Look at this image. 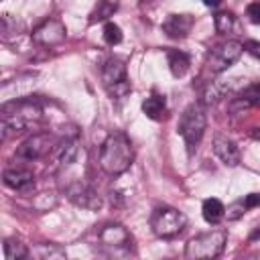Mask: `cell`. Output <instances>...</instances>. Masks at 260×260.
<instances>
[{"label":"cell","mask_w":260,"mask_h":260,"mask_svg":"<svg viewBox=\"0 0 260 260\" xmlns=\"http://www.w3.org/2000/svg\"><path fill=\"white\" fill-rule=\"evenodd\" d=\"M205 6H209V8H217L219 4H221V0H201Z\"/></svg>","instance_id":"31"},{"label":"cell","mask_w":260,"mask_h":260,"mask_svg":"<svg viewBox=\"0 0 260 260\" xmlns=\"http://www.w3.org/2000/svg\"><path fill=\"white\" fill-rule=\"evenodd\" d=\"M228 242V234L223 230H211L193 236L185 244V256L191 260H211L217 258Z\"/></svg>","instance_id":"4"},{"label":"cell","mask_w":260,"mask_h":260,"mask_svg":"<svg viewBox=\"0 0 260 260\" xmlns=\"http://www.w3.org/2000/svg\"><path fill=\"white\" fill-rule=\"evenodd\" d=\"M134 162V146L124 132H110L100 146V167L116 177L126 173Z\"/></svg>","instance_id":"2"},{"label":"cell","mask_w":260,"mask_h":260,"mask_svg":"<svg viewBox=\"0 0 260 260\" xmlns=\"http://www.w3.org/2000/svg\"><path fill=\"white\" fill-rule=\"evenodd\" d=\"M65 35H67L65 24H63L61 20H57V18H49V20L41 22V24L32 30L30 37H32V41H35L37 45L55 47V45H59V43L65 41Z\"/></svg>","instance_id":"10"},{"label":"cell","mask_w":260,"mask_h":260,"mask_svg":"<svg viewBox=\"0 0 260 260\" xmlns=\"http://www.w3.org/2000/svg\"><path fill=\"white\" fill-rule=\"evenodd\" d=\"M104 41H106L110 47L118 45V43L122 41V28H120L116 22H106V24H104Z\"/></svg>","instance_id":"24"},{"label":"cell","mask_w":260,"mask_h":260,"mask_svg":"<svg viewBox=\"0 0 260 260\" xmlns=\"http://www.w3.org/2000/svg\"><path fill=\"white\" fill-rule=\"evenodd\" d=\"M55 146V136L49 132H37L28 136L18 148H16V158L20 160H39L47 156Z\"/></svg>","instance_id":"8"},{"label":"cell","mask_w":260,"mask_h":260,"mask_svg":"<svg viewBox=\"0 0 260 260\" xmlns=\"http://www.w3.org/2000/svg\"><path fill=\"white\" fill-rule=\"evenodd\" d=\"M79 154V144H77V138H65V142H61L55 150V158H57V165L59 167H69L75 162Z\"/></svg>","instance_id":"17"},{"label":"cell","mask_w":260,"mask_h":260,"mask_svg":"<svg viewBox=\"0 0 260 260\" xmlns=\"http://www.w3.org/2000/svg\"><path fill=\"white\" fill-rule=\"evenodd\" d=\"M0 22H2V39H4V41H10L12 37L18 35L16 28H18L20 24H16V18H12L10 14H2Z\"/></svg>","instance_id":"25"},{"label":"cell","mask_w":260,"mask_h":260,"mask_svg":"<svg viewBox=\"0 0 260 260\" xmlns=\"http://www.w3.org/2000/svg\"><path fill=\"white\" fill-rule=\"evenodd\" d=\"M201 215H203V219H205L207 223L215 225V223H219V221L225 217V207H223V203H221L219 199L209 197V199H205L203 205H201Z\"/></svg>","instance_id":"19"},{"label":"cell","mask_w":260,"mask_h":260,"mask_svg":"<svg viewBox=\"0 0 260 260\" xmlns=\"http://www.w3.org/2000/svg\"><path fill=\"white\" fill-rule=\"evenodd\" d=\"M142 112L150 120H162L167 114V100L160 93H152L142 102Z\"/></svg>","instance_id":"18"},{"label":"cell","mask_w":260,"mask_h":260,"mask_svg":"<svg viewBox=\"0 0 260 260\" xmlns=\"http://www.w3.org/2000/svg\"><path fill=\"white\" fill-rule=\"evenodd\" d=\"M248 211V207H246V203H244V199H238V201H234L228 209H225V215H228V219H240L244 213Z\"/></svg>","instance_id":"27"},{"label":"cell","mask_w":260,"mask_h":260,"mask_svg":"<svg viewBox=\"0 0 260 260\" xmlns=\"http://www.w3.org/2000/svg\"><path fill=\"white\" fill-rule=\"evenodd\" d=\"M41 104L30 98H18V100H6L0 108V126L2 136H14L30 128L35 122L41 120Z\"/></svg>","instance_id":"1"},{"label":"cell","mask_w":260,"mask_h":260,"mask_svg":"<svg viewBox=\"0 0 260 260\" xmlns=\"http://www.w3.org/2000/svg\"><path fill=\"white\" fill-rule=\"evenodd\" d=\"M102 81H104V87L108 89V93L112 95V100H124L132 91V85H130L128 75H126V65L122 59L110 57L104 63Z\"/></svg>","instance_id":"6"},{"label":"cell","mask_w":260,"mask_h":260,"mask_svg":"<svg viewBox=\"0 0 260 260\" xmlns=\"http://www.w3.org/2000/svg\"><path fill=\"white\" fill-rule=\"evenodd\" d=\"M37 254H39L41 258H65V256H67L65 250L59 248V246H55V244H43V246H39Z\"/></svg>","instance_id":"26"},{"label":"cell","mask_w":260,"mask_h":260,"mask_svg":"<svg viewBox=\"0 0 260 260\" xmlns=\"http://www.w3.org/2000/svg\"><path fill=\"white\" fill-rule=\"evenodd\" d=\"M187 225V217L169 205H160L152 211L150 215V230L154 236L162 238V240H173L177 238Z\"/></svg>","instance_id":"5"},{"label":"cell","mask_w":260,"mask_h":260,"mask_svg":"<svg viewBox=\"0 0 260 260\" xmlns=\"http://www.w3.org/2000/svg\"><path fill=\"white\" fill-rule=\"evenodd\" d=\"M250 240H260V228H258V230H256V232L250 236Z\"/></svg>","instance_id":"32"},{"label":"cell","mask_w":260,"mask_h":260,"mask_svg":"<svg viewBox=\"0 0 260 260\" xmlns=\"http://www.w3.org/2000/svg\"><path fill=\"white\" fill-rule=\"evenodd\" d=\"M2 181H4V185L8 189H12L16 193H22V195H28L35 189V175H32L30 169H24V167H8V169H4Z\"/></svg>","instance_id":"11"},{"label":"cell","mask_w":260,"mask_h":260,"mask_svg":"<svg viewBox=\"0 0 260 260\" xmlns=\"http://www.w3.org/2000/svg\"><path fill=\"white\" fill-rule=\"evenodd\" d=\"M100 242L104 248L110 250H126L130 248V234L122 223H106L100 234H98Z\"/></svg>","instance_id":"12"},{"label":"cell","mask_w":260,"mask_h":260,"mask_svg":"<svg viewBox=\"0 0 260 260\" xmlns=\"http://www.w3.org/2000/svg\"><path fill=\"white\" fill-rule=\"evenodd\" d=\"M195 24V16L191 14H169L162 22V32L169 39H185Z\"/></svg>","instance_id":"14"},{"label":"cell","mask_w":260,"mask_h":260,"mask_svg":"<svg viewBox=\"0 0 260 260\" xmlns=\"http://www.w3.org/2000/svg\"><path fill=\"white\" fill-rule=\"evenodd\" d=\"M252 136H254V138H256V140H260V126H258V128H256V130H254V132H252Z\"/></svg>","instance_id":"33"},{"label":"cell","mask_w":260,"mask_h":260,"mask_svg":"<svg viewBox=\"0 0 260 260\" xmlns=\"http://www.w3.org/2000/svg\"><path fill=\"white\" fill-rule=\"evenodd\" d=\"M244 203H246L248 209L260 205V193H250V195H246V197H244Z\"/></svg>","instance_id":"30"},{"label":"cell","mask_w":260,"mask_h":260,"mask_svg":"<svg viewBox=\"0 0 260 260\" xmlns=\"http://www.w3.org/2000/svg\"><path fill=\"white\" fill-rule=\"evenodd\" d=\"M116 10H118V2H116V0H98L95 8H93L91 14H89V22L108 20Z\"/></svg>","instance_id":"21"},{"label":"cell","mask_w":260,"mask_h":260,"mask_svg":"<svg viewBox=\"0 0 260 260\" xmlns=\"http://www.w3.org/2000/svg\"><path fill=\"white\" fill-rule=\"evenodd\" d=\"M167 65L175 77H183L191 65V57L181 49H169L167 51Z\"/></svg>","instance_id":"16"},{"label":"cell","mask_w":260,"mask_h":260,"mask_svg":"<svg viewBox=\"0 0 260 260\" xmlns=\"http://www.w3.org/2000/svg\"><path fill=\"white\" fill-rule=\"evenodd\" d=\"M242 51H244V45L240 41H223V43L215 45L209 51L207 61H205V69L211 75L221 73V71H225L228 67H232L240 59Z\"/></svg>","instance_id":"7"},{"label":"cell","mask_w":260,"mask_h":260,"mask_svg":"<svg viewBox=\"0 0 260 260\" xmlns=\"http://www.w3.org/2000/svg\"><path fill=\"white\" fill-rule=\"evenodd\" d=\"M213 152L225 167H238L240 165V148L225 134L213 136Z\"/></svg>","instance_id":"13"},{"label":"cell","mask_w":260,"mask_h":260,"mask_svg":"<svg viewBox=\"0 0 260 260\" xmlns=\"http://www.w3.org/2000/svg\"><path fill=\"white\" fill-rule=\"evenodd\" d=\"M65 195L71 203H75L81 209H89V211H98L104 203L102 197L98 195V191L93 187H89L87 183H81V181L69 183L65 187Z\"/></svg>","instance_id":"9"},{"label":"cell","mask_w":260,"mask_h":260,"mask_svg":"<svg viewBox=\"0 0 260 260\" xmlns=\"http://www.w3.org/2000/svg\"><path fill=\"white\" fill-rule=\"evenodd\" d=\"M252 57H256V59H260V43L258 41H248L246 43V47H244Z\"/></svg>","instance_id":"29"},{"label":"cell","mask_w":260,"mask_h":260,"mask_svg":"<svg viewBox=\"0 0 260 260\" xmlns=\"http://www.w3.org/2000/svg\"><path fill=\"white\" fill-rule=\"evenodd\" d=\"M213 24H215V30L219 35H228V32H232V28L236 24V16L232 12H228V10L217 12L215 18H213Z\"/></svg>","instance_id":"23"},{"label":"cell","mask_w":260,"mask_h":260,"mask_svg":"<svg viewBox=\"0 0 260 260\" xmlns=\"http://www.w3.org/2000/svg\"><path fill=\"white\" fill-rule=\"evenodd\" d=\"M250 106H260V81L258 83H252L248 87H244L240 91L238 98H234V102L230 104L232 112H238V110H246Z\"/></svg>","instance_id":"15"},{"label":"cell","mask_w":260,"mask_h":260,"mask_svg":"<svg viewBox=\"0 0 260 260\" xmlns=\"http://www.w3.org/2000/svg\"><path fill=\"white\" fill-rule=\"evenodd\" d=\"M205 124H207V116H205V110H203L201 104H189L183 110L177 130H179L181 138L185 140V146H187L189 154H193V150L201 142L203 132H205Z\"/></svg>","instance_id":"3"},{"label":"cell","mask_w":260,"mask_h":260,"mask_svg":"<svg viewBox=\"0 0 260 260\" xmlns=\"http://www.w3.org/2000/svg\"><path fill=\"white\" fill-rule=\"evenodd\" d=\"M4 256H6V260H22L28 256V248L20 240L8 238L4 242Z\"/></svg>","instance_id":"22"},{"label":"cell","mask_w":260,"mask_h":260,"mask_svg":"<svg viewBox=\"0 0 260 260\" xmlns=\"http://www.w3.org/2000/svg\"><path fill=\"white\" fill-rule=\"evenodd\" d=\"M246 16H248V20H250V22L260 24V0L250 2V4H248V8H246Z\"/></svg>","instance_id":"28"},{"label":"cell","mask_w":260,"mask_h":260,"mask_svg":"<svg viewBox=\"0 0 260 260\" xmlns=\"http://www.w3.org/2000/svg\"><path fill=\"white\" fill-rule=\"evenodd\" d=\"M230 89V83L225 81H211L207 83L205 91H203V106H211V104H217L221 98H225V91Z\"/></svg>","instance_id":"20"}]
</instances>
